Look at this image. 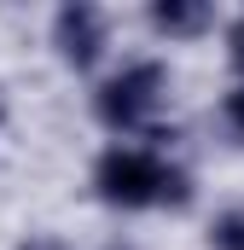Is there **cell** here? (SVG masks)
Listing matches in <instances>:
<instances>
[{"label":"cell","mask_w":244,"mask_h":250,"mask_svg":"<svg viewBox=\"0 0 244 250\" xmlns=\"http://www.w3.org/2000/svg\"><path fill=\"white\" fill-rule=\"evenodd\" d=\"M93 198L111 209H186L192 175L151 146H105L93 157Z\"/></svg>","instance_id":"obj_1"},{"label":"cell","mask_w":244,"mask_h":250,"mask_svg":"<svg viewBox=\"0 0 244 250\" xmlns=\"http://www.w3.org/2000/svg\"><path fill=\"white\" fill-rule=\"evenodd\" d=\"M169 105V64L128 59L93 87V117L117 134H157V111Z\"/></svg>","instance_id":"obj_2"},{"label":"cell","mask_w":244,"mask_h":250,"mask_svg":"<svg viewBox=\"0 0 244 250\" xmlns=\"http://www.w3.org/2000/svg\"><path fill=\"white\" fill-rule=\"evenodd\" d=\"M53 47H59V59L70 70H93L99 53L111 47V18L99 6H87V0H70V6L53 12Z\"/></svg>","instance_id":"obj_3"},{"label":"cell","mask_w":244,"mask_h":250,"mask_svg":"<svg viewBox=\"0 0 244 250\" xmlns=\"http://www.w3.org/2000/svg\"><path fill=\"white\" fill-rule=\"evenodd\" d=\"M151 29L157 35H169V41H186V35H203L209 23H215V12L203 6V0H157L151 12Z\"/></svg>","instance_id":"obj_4"},{"label":"cell","mask_w":244,"mask_h":250,"mask_svg":"<svg viewBox=\"0 0 244 250\" xmlns=\"http://www.w3.org/2000/svg\"><path fill=\"white\" fill-rule=\"evenodd\" d=\"M209 250H244V204L209 221Z\"/></svg>","instance_id":"obj_5"},{"label":"cell","mask_w":244,"mask_h":250,"mask_svg":"<svg viewBox=\"0 0 244 250\" xmlns=\"http://www.w3.org/2000/svg\"><path fill=\"white\" fill-rule=\"evenodd\" d=\"M221 123H227V134H233V140L244 146V82L233 87V93H227V99H221Z\"/></svg>","instance_id":"obj_6"},{"label":"cell","mask_w":244,"mask_h":250,"mask_svg":"<svg viewBox=\"0 0 244 250\" xmlns=\"http://www.w3.org/2000/svg\"><path fill=\"white\" fill-rule=\"evenodd\" d=\"M227 59H233V70L244 76V12L227 23Z\"/></svg>","instance_id":"obj_7"},{"label":"cell","mask_w":244,"mask_h":250,"mask_svg":"<svg viewBox=\"0 0 244 250\" xmlns=\"http://www.w3.org/2000/svg\"><path fill=\"white\" fill-rule=\"evenodd\" d=\"M18 250H70V245H64L59 233H29V239H23Z\"/></svg>","instance_id":"obj_8"},{"label":"cell","mask_w":244,"mask_h":250,"mask_svg":"<svg viewBox=\"0 0 244 250\" xmlns=\"http://www.w3.org/2000/svg\"><path fill=\"white\" fill-rule=\"evenodd\" d=\"M105 250H140V245H128V239H111V245H105Z\"/></svg>","instance_id":"obj_9"}]
</instances>
